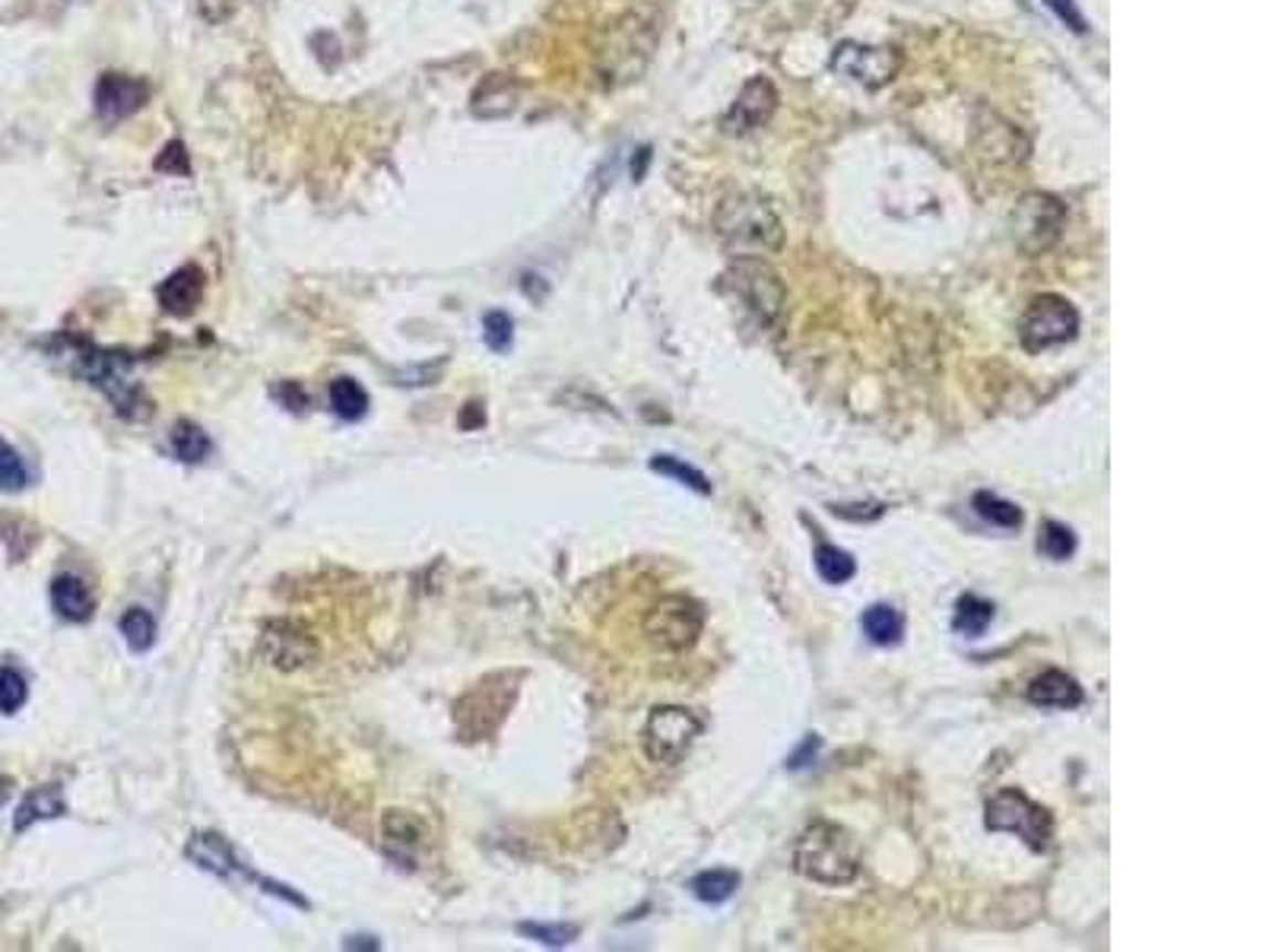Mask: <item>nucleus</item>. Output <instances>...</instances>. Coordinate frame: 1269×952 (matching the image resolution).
<instances>
[{
    "label": "nucleus",
    "instance_id": "obj_16",
    "mask_svg": "<svg viewBox=\"0 0 1269 952\" xmlns=\"http://www.w3.org/2000/svg\"><path fill=\"white\" fill-rule=\"evenodd\" d=\"M188 857H194V864H198V867L210 870L213 876H223V879H228L232 874H245V876H252V879H257L260 886L267 883V879H260V876L248 874V870L238 864L235 851L226 845V838H223V835H213V832H201V835H194V838H191V845H188Z\"/></svg>",
    "mask_w": 1269,
    "mask_h": 952
},
{
    "label": "nucleus",
    "instance_id": "obj_27",
    "mask_svg": "<svg viewBox=\"0 0 1269 952\" xmlns=\"http://www.w3.org/2000/svg\"><path fill=\"white\" fill-rule=\"evenodd\" d=\"M815 571H819L822 581H829V585H844V581L854 578L857 563L851 559V553L838 549L832 543H819V546H815Z\"/></svg>",
    "mask_w": 1269,
    "mask_h": 952
},
{
    "label": "nucleus",
    "instance_id": "obj_18",
    "mask_svg": "<svg viewBox=\"0 0 1269 952\" xmlns=\"http://www.w3.org/2000/svg\"><path fill=\"white\" fill-rule=\"evenodd\" d=\"M51 607L67 622H86L96 613V600L89 593V585L76 575H61L51 581Z\"/></svg>",
    "mask_w": 1269,
    "mask_h": 952
},
{
    "label": "nucleus",
    "instance_id": "obj_14",
    "mask_svg": "<svg viewBox=\"0 0 1269 952\" xmlns=\"http://www.w3.org/2000/svg\"><path fill=\"white\" fill-rule=\"evenodd\" d=\"M93 103L102 121H125L147 105V86L127 74H102Z\"/></svg>",
    "mask_w": 1269,
    "mask_h": 952
},
{
    "label": "nucleus",
    "instance_id": "obj_12",
    "mask_svg": "<svg viewBox=\"0 0 1269 952\" xmlns=\"http://www.w3.org/2000/svg\"><path fill=\"white\" fill-rule=\"evenodd\" d=\"M260 651H264V657H267L274 667L282 670V673H292V670L308 667V664L318 657V642H314V635H311L305 625H299V622H292V619H274V622L264 629V635H260Z\"/></svg>",
    "mask_w": 1269,
    "mask_h": 952
},
{
    "label": "nucleus",
    "instance_id": "obj_24",
    "mask_svg": "<svg viewBox=\"0 0 1269 952\" xmlns=\"http://www.w3.org/2000/svg\"><path fill=\"white\" fill-rule=\"evenodd\" d=\"M330 407L340 419H362L369 413V394L355 378H333L330 382Z\"/></svg>",
    "mask_w": 1269,
    "mask_h": 952
},
{
    "label": "nucleus",
    "instance_id": "obj_21",
    "mask_svg": "<svg viewBox=\"0 0 1269 952\" xmlns=\"http://www.w3.org/2000/svg\"><path fill=\"white\" fill-rule=\"evenodd\" d=\"M996 617L993 603L978 597V593H964L956 603V617H952V629L964 635V639H981L988 632V625Z\"/></svg>",
    "mask_w": 1269,
    "mask_h": 952
},
{
    "label": "nucleus",
    "instance_id": "obj_10",
    "mask_svg": "<svg viewBox=\"0 0 1269 952\" xmlns=\"http://www.w3.org/2000/svg\"><path fill=\"white\" fill-rule=\"evenodd\" d=\"M832 71L857 79L870 89H879L902 71V52L895 45H861V42H841L832 54Z\"/></svg>",
    "mask_w": 1269,
    "mask_h": 952
},
{
    "label": "nucleus",
    "instance_id": "obj_1",
    "mask_svg": "<svg viewBox=\"0 0 1269 952\" xmlns=\"http://www.w3.org/2000/svg\"><path fill=\"white\" fill-rule=\"evenodd\" d=\"M714 229L734 258H765L785 248V226L778 213L753 191L724 197L714 213Z\"/></svg>",
    "mask_w": 1269,
    "mask_h": 952
},
{
    "label": "nucleus",
    "instance_id": "obj_11",
    "mask_svg": "<svg viewBox=\"0 0 1269 952\" xmlns=\"http://www.w3.org/2000/svg\"><path fill=\"white\" fill-rule=\"evenodd\" d=\"M502 680H505V676H499V680H495L499 686H492V676H489V680L477 683L470 693L457 702L455 721L463 740H482L486 734H492V730L499 727L502 715H505V708L511 705V698H514V695H505V698H502Z\"/></svg>",
    "mask_w": 1269,
    "mask_h": 952
},
{
    "label": "nucleus",
    "instance_id": "obj_36",
    "mask_svg": "<svg viewBox=\"0 0 1269 952\" xmlns=\"http://www.w3.org/2000/svg\"><path fill=\"white\" fill-rule=\"evenodd\" d=\"M1044 3H1047L1051 10H1057V17H1060L1073 32H1086V20H1083V13L1076 10L1073 0H1044Z\"/></svg>",
    "mask_w": 1269,
    "mask_h": 952
},
{
    "label": "nucleus",
    "instance_id": "obj_5",
    "mask_svg": "<svg viewBox=\"0 0 1269 952\" xmlns=\"http://www.w3.org/2000/svg\"><path fill=\"white\" fill-rule=\"evenodd\" d=\"M71 360H74L76 375H83L89 385L105 391L111 397L115 410L121 413V416H130V419H140V416L147 419L150 416L147 410H140V404L147 407V397L140 394V387H134L127 382L125 362L118 360L115 353H102L96 346H79V350L71 353Z\"/></svg>",
    "mask_w": 1269,
    "mask_h": 952
},
{
    "label": "nucleus",
    "instance_id": "obj_4",
    "mask_svg": "<svg viewBox=\"0 0 1269 952\" xmlns=\"http://www.w3.org/2000/svg\"><path fill=\"white\" fill-rule=\"evenodd\" d=\"M990 832H1010L1019 835L1032 851H1047L1054 838V820L1051 813L1028 800L1022 791L1006 788L988 800V816H984Z\"/></svg>",
    "mask_w": 1269,
    "mask_h": 952
},
{
    "label": "nucleus",
    "instance_id": "obj_19",
    "mask_svg": "<svg viewBox=\"0 0 1269 952\" xmlns=\"http://www.w3.org/2000/svg\"><path fill=\"white\" fill-rule=\"evenodd\" d=\"M67 813V803L61 798L57 788H35L23 798V803L17 806V816H13V832H25L29 825L45 823V820H57Z\"/></svg>",
    "mask_w": 1269,
    "mask_h": 952
},
{
    "label": "nucleus",
    "instance_id": "obj_25",
    "mask_svg": "<svg viewBox=\"0 0 1269 952\" xmlns=\"http://www.w3.org/2000/svg\"><path fill=\"white\" fill-rule=\"evenodd\" d=\"M118 629H121V639H125L134 654H147L156 644V619L143 607H130L121 617V622H118Z\"/></svg>",
    "mask_w": 1269,
    "mask_h": 952
},
{
    "label": "nucleus",
    "instance_id": "obj_15",
    "mask_svg": "<svg viewBox=\"0 0 1269 952\" xmlns=\"http://www.w3.org/2000/svg\"><path fill=\"white\" fill-rule=\"evenodd\" d=\"M203 286H206V280H203L201 267L198 264H184V267H178L166 284L159 286V306L169 314H175V318H188L203 302Z\"/></svg>",
    "mask_w": 1269,
    "mask_h": 952
},
{
    "label": "nucleus",
    "instance_id": "obj_3",
    "mask_svg": "<svg viewBox=\"0 0 1269 952\" xmlns=\"http://www.w3.org/2000/svg\"><path fill=\"white\" fill-rule=\"evenodd\" d=\"M721 289H731L736 302L761 328H775L785 314V284L761 258H736L734 267L721 277Z\"/></svg>",
    "mask_w": 1269,
    "mask_h": 952
},
{
    "label": "nucleus",
    "instance_id": "obj_7",
    "mask_svg": "<svg viewBox=\"0 0 1269 952\" xmlns=\"http://www.w3.org/2000/svg\"><path fill=\"white\" fill-rule=\"evenodd\" d=\"M1066 223V206L1044 194V191H1028L1019 197L1013 213V232L1019 248H1025L1028 255H1044L1064 232Z\"/></svg>",
    "mask_w": 1269,
    "mask_h": 952
},
{
    "label": "nucleus",
    "instance_id": "obj_26",
    "mask_svg": "<svg viewBox=\"0 0 1269 952\" xmlns=\"http://www.w3.org/2000/svg\"><path fill=\"white\" fill-rule=\"evenodd\" d=\"M692 896L699 901H708V905H721L734 896L739 889V874L736 870H705L692 879Z\"/></svg>",
    "mask_w": 1269,
    "mask_h": 952
},
{
    "label": "nucleus",
    "instance_id": "obj_22",
    "mask_svg": "<svg viewBox=\"0 0 1269 952\" xmlns=\"http://www.w3.org/2000/svg\"><path fill=\"white\" fill-rule=\"evenodd\" d=\"M169 445H172V454L184 463L206 461V454L213 451L210 436L203 432L198 422H191V419H178L175 426H172V432H169Z\"/></svg>",
    "mask_w": 1269,
    "mask_h": 952
},
{
    "label": "nucleus",
    "instance_id": "obj_6",
    "mask_svg": "<svg viewBox=\"0 0 1269 952\" xmlns=\"http://www.w3.org/2000/svg\"><path fill=\"white\" fill-rule=\"evenodd\" d=\"M1076 334H1079V311L1073 309L1064 296H1054V292L1032 299L1019 324V340L1028 353L1069 343Z\"/></svg>",
    "mask_w": 1269,
    "mask_h": 952
},
{
    "label": "nucleus",
    "instance_id": "obj_8",
    "mask_svg": "<svg viewBox=\"0 0 1269 952\" xmlns=\"http://www.w3.org/2000/svg\"><path fill=\"white\" fill-rule=\"evenodd\" d=\"M699 734H702V721L689 708L660 705V708L651 712V718L644 724V752L654 762L673 766V762H680L689 752V747L695 744Z\"/></svg>",
    "mask_w": 1269,
    "mask_h": 952
},
{
    "label": "nucleus",
    "instance_id": "obj_33",
    "mask_svg": "<svg viewBox=\"0 0 1269 952\" xmlns=\"http://www.w3.org/2000/svg\"><path fill=\"white\" fill-rule=\"evenodd\" d=\"M29 483V473H25L23 458L17 454V448H10L7 441H0V492H20Z\"/></svg>",
    "mask_w": 1269,
    "mask_h": 952
},
{
    "label": "nucleus",
    "instance_id": "obj_13",
    "mask_svg": "<svg viewBox=\"0 0 1269 952\" xmlns=\"http://www.w3.org/2000/svg\"><path fill=\"white\" fill-rule=\"evenodd\" d=\"M775 108H778V89L771 86V79L753 77L743 89H739V96H736V103L731 105V111L721 118V128H724V133L743 137V133H749V130L765 128V125L771 121Z\"/></svg>",
    "mask_w": 1269,
    "mask_h": 952
},
{
    "label": "nucleus",
    "instance_id": "obj_37",
    "mask_svg": "<svg viewBox=\"0 0 1269 952\" xmlns=\"http://www.w3.org/2000/svg\"><path fill=\"white\" fill-rule=\"evenodd\" d=\"M473 419V426H482L486 422V416H482V407L480 404H467V410H463V419H460V426L467 429V422Z\"/></svg>",
    "mask_w": 1269,
    "mask_h": 952
},
{
    "label": "nucleus",
    "instance_id": "obj_31",
    "mask_svg": "<svg viewBox=\"0 0 1269 952\" xmlns=\"http://www.w3.org/2000/svg\"><path fill=\"white\" fill-rule=\"evenodd\" d=\"M29 698V686L20 670L0 667V715H17Z\"/></svg>",
    "mask_w": 1269,
    "mask_h": 952
},
{
    "label": "nucleus",
    "instance_id": "obj_2",
    "mask_svg": "<svg viewBox=\"0 0 1269 952\" xmlns=\"http://www.w3.org/2000/svg\"><path fill=\"white\" fill-rule=\"evenodd\" d=\"M793 867L812 883L844 886L861 874V854L844 828L832 823H812L793 848Z\"/></svg>",
    "mask_w": 1269,
    "mask_h": 952
},
{
    "label": "nucleus",
    "instance_id": "obj_28",
    "mask_svg": "<svg viewBox=\"0 0 1269 952\" xmlns=\"http://www.w3.org/2000/svg\"><path fill=\"white\" fill-rule=\"evenodd\" d=\"M1038 549L1047 559H1054V563H1066L1076 553V534L1066 524H1060V521H1044L1041 524Z\"/></svg>",
    "mask_w": 1269,
    "mask_h": 952
},
{
    "label": "nucleus",
    "instance_id": "obj_23",
    "mask_svg": "<svg viewBox=\"0 0 1269 952\" xmlns=\"http://www.w3.org/2000/svg\"><path fill=\"white\" fill-rule=\"evenodd\" d=\"M381 832L397 848H419L426 842V823L409 810H387L381 820Z\"/></svg>",
    "mask_w": 1269,
    "mask_h": 952
},
{
    "label": "nucleus",
    "instance_id": "obj_30",
    "mask_svg": "<svg viewBox=\"0 0 1269 952\" xmlns=\"http://www.w3.org/2000/svg\"><path fill=\"white\" fill-rule=\"evenodd\" d=\"M651 470H654V473H663V477H673V480H680L683 486L702 492V495H708L711 492L708 477H705L702 470H695L692 463H683L680 458H673V454H658V458H651Z\"/></svg>",
    "mask_w": 1269,
    "mask_h": 952
},
{
    "label": "nucleus",
    "instance_id": "obj_34",
    "mask_svg": "<svg viewBox=\"0 0 1269 952\" xmlns=\"http://www.w3.org/2000/svg\"><path fill=\"white\" fill-rule=\"evenodd\" d=\"M521 937H531L543 946H568L578 937L575 924H518Z\"/></svg>",
    "mask_w": 1269,
    "mask_h": 952
},
{
    "label": "nucleus",
    "instance_id": "obj_32",
    "mask_svg": "<svg viewBox=\"0 0 1269 952\" xmlns=\"http://www.w3.org/2000/svg\"><path fill=\"white\" fill-rule=\"evenodd\" d=\"M482 336L492 353H508L514 343V321L508 318V311H489L482 318Z\"/></svg>",
    "mask_w": 1269,
    "mask_h": 952
},
{
    "label": "nucleus",
    "instance_id": "obj_35",
    "mask_svg": "<svg viewBox=\"0 0 1269 952\" xmlns=\"http://www.w3.org/2000/svg\"><path fill=\"white\" fill-rule=\"evenodd\" d=\"M156 172H169V175H181V179L191 175V159H188V150L181 140H172L162 147V153L156 159Z\"/></svg>",
    "mask_w": 1269,
    "mask_h": 952
},
{
    "label": "nucleus",
    "instance_id": "obj_29",
    "mask_svg": "<svg viewBox=\"0 0 1269 952\" xmlns=\"http://www.w3.org/2000/svg\"><path fill=\"white\" fill-rule=\"evenodd\" d=\"M974 512L984 517V521H990V524H996V527H1006V531H1013V527H1019L1022 524V512H1019V505H1013V502H1006V499H1000V495H993V492H978L974 495Z\"/></svg>",
    "mask_w": 1269,
    "mask_h": 952
},
{
    "label": "nucleus",
    "instance_id": "obj_9",
    "mask_svg": "<svg viewBox=\"0 0 1269 952\" xmlns=\"http://www.w3.org/2000/svg\"><path fill=\"white\" fill-rule=\"evenodd\" d=\"M702 607L689 597H663L660 603H654L644 617V635L667 651H683L689 644H695V639L702 635Z\"/></svg>",
    "mask_w": 1269,
    "mask_h": 952
},
{
    "label": "nucleus",
    "instance_id": "obj_20",
    "mask_svg": "<svg viewBox=\"0 0 1269 952\" xmlns=\"http://www.w3.org/2000/svg\"><path fill=\"white\" fill-rule=\"evenodd\" d=\"M861 625L863 635H866L873 644H879V648L898 644L902 642V635H905V619H902V613H898L895 607H888V603H873L870 610H863Z\"/></svg>",
    "mask_w": 1269,
    "mask_h": 952
},
{
    "label": "nucleus",
    "instance_id": "obj_17",
    "mask_svg": "<svg viewBox=\"0 0 1269 952\" xmlns=\"http://www.w3.org/2000/svg\"><path fill=\"white\" fill-rule=\"evenodd\" d=\"M1028 702L1041 708H1076L1083 705V686L1064 670H1044L1028 683Z\"/></svg>",
    "mask_w": 1269,
    "mask_h": 952
}]
</instances>
